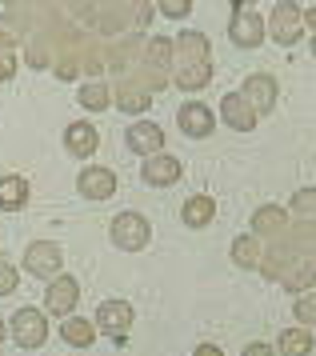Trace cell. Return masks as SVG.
Instances as JSON below:
<instances>
[{
    "label": "cell",
    "instance_id": "14",
    "mask_svg": "<svg viewBox=\"0 0 316 356\" xmlns=\"http://www.w3.org/2000/svg\"><path fill=\"white\" fill-rule=\"evenodd\" d=\"M77 188H80L84 200H109V196L116 193V172L104 168V164H88V168H80Z\"/></svg>",
    "mask_w": 316,
    "mask_h": 356
},
{
    "label": "cell",
    "instance_id": "23",
    "mask_svg": "<svg viewBox=\"0 0 316 356\" xmlns=\"http://www.w3.org/2000/svg\"><path fill=\"white\" fill-rule=\"evenodd\" d=\"M173 60H176V49L168 36H152L148 44H144V65L164 72V76H173Z\"/></svg>",
    "mask_w": 316,
    "mask_h": 356
},
{
    "label": "cell",
    "instance_id": "34",
    "mask_svg": "<svg viewBox=\"0 0 316 356\" xmlns=\"http://www.w3.org/2000/svg\"><path fill=\"white\" fill-rule=\"evenodd\" d=\"M192 356H224V353H221V344L205 340V344H196V353H192Z\"/></svg>",
    "mask_w": 316,
    "mask_h": 356
},
{
    "label": "cell",
    "instance_id": "12",
    "mask_svg": "<svg viewBox=\"0 0 316 356\" xmlns=\"http://www.w3.org/2000/svg\"><path fill=\"white\" fill-rule=\"evenodd\" d=\"M180 172H184V164L176 161L173 152L144 156V164H141V180H144V184H152V188H168V184H176Z\"/></svg>",
    "mask_w": 316,
    "mask_h": 356
},
{
    "label": "cell",
    "instance_id": "18",
    "mask_svg": "<svg viewBox=\"0 0 316 356\" xmlns=\"http://www.w3.org/2000/svg\"><path fill=\"white\" fill-rule=\"evenodd\" d=\"M240 92L253 100V108L260 116H269L272 108H276V81H272L269 72H253V76L244 81V88H240Z\"/></svg>",
    "mask_w": 316,
    "mask_h": 356
},
{
    "label": "cell",
    "instance_id": "28",
    "mask_svg": "<svg viewBox=\"0 0 316 356\" xmlns=\"http://www.w3.org/2000/svg\"><path fill=\"white\" fill-rule=\"evenodd\" d=\"M288 212L292 220H316V188H297L288 200Z\"/></svg>",
    "mask_w": 316,
    "mask_h": 356
},
{
    "label": "cell",
    "instance_id": "9",
    "mask_svg": "<svg viewBox=\"0 0 316 356\" xmlns=\"http://www.w3.org/2000/svg\"><path fill=\"white\" fill-rule=\"evenodd\" d=\"M77 300H80V280L77 276H52L48 280V289H45V308L52 312V316H72V308H77Z\"/></svg>",
    "mask_w": 316,
    "mask_h": 356
},
{
    "label": "cell",
    "instance_id": "15",
    "mask_svg": "<svg viewBox=\"0 0 316 356\" xmlns=\"http://www.w3.org/2000/svg\"><path fill=\"white\" fill-rule=\"evenodd\" d=\"M136 321V312L128 300H104V305L96 308V328H104L109 337H125L128 328Z\"/></svg>",
    "mask_w": 316,
    "mask_h": 356
},
{
    "label": "cell",
    "instance_id": "2",
    "mask_svg": "<svg viewBox=\"0 0 316 356\" xmlns=\"http://www.w3.org/2000/svg\"><path fill=\"white\" fill-rule=\"evenodd\" d=\"M152 20V0H100L96 33L100 36H125L128 24L144 29Z\"/></svg>",
    "mask_w": 316,
    "mask_h": 356
},
{
    "label": "cell",
    "instance_id": "5",
    "mask_svg": "<svg viewBox=\"0 0 316 356\" xmlns=\"http://www.w3.org/2000/svg\"><path fill=\"white\" fill-rule=\"evenodd\" d=\"M272 244H276L292 264H297V260H316V220H288V228Z\"/></svg>",
    "mask_w": 316,
    "mask_h": 356
},
{
    "label": "cell",
    "instance_id": "3",
    "mask_svg": "<svg viewBox=\"0 0 316 356\" xmlns=\"http://www.w3.org/2000/svg\"><path fill=\"white\" fill-rule=\"evenodd\" d=\"M109 236L120 252H141L152 241V225H148V216H141V212H116L112 225H109Z\"/></svg>",
    "mask_w": 316,
    "mask_h": 356
},
{
    "label": "cell",
    "instance_id": "1",
    "mask_svg": "<svg viewBox=\"0 0 316 356\" xmlns=\"http://www.w3.org/2000/svg\"><path fill=\"white\" fill-rule=\"evenodd\" d=\"M176 60H173V84L180 92H200L212 84V49H208V36L196 33V29H184V33L173 40Z\"/></svg>",
    "mask_w": 316,
    "mask_h": 356
},
{
    "label": "cell",
    "instance_id": "17",
    "mask_svg": "<svg viewBox=\"0 0 316 356\" xmlns=\"http://www.w3.org/2000/svg\"><path fill=\"white\" fill-rule=\"evenodd\" d=\"M64 148H68L72 156H80V161H88L96 148H100V132H96L88 120H72V124L64 129Z\"/></svg>",
    "mask_w": 316,
    "mask_h": 356
},
{
    "label": "cell",
    "instance_id": "36",
    "mask_svg": "<svg viewBox=\"0 0 316 356\" xmlns=\"http://www.w3.org/2000/svg\"><path fill=\"white\" fill-rule=\"evenodd\" d=\"M304 29L316 36V8H308V13H304Z\"/></svg>",
    "mask_w": 316,
    "mask_h": 356
},
{
    "label": "cell",
    "instance_id": "26",
    "mask_svg": "<svg viewBox=\"0 0 316 356\" xmlns=\"http://www.w3.org/2000/svg\"><path fill=\"white\" fill-rule=\"evenodd\" d=\"M24 200H29V180L24 177H0V209L16 212V209H24Z\"/></svg>",
    "mask_w": 316,
    "mask_h": 356
},
{
    "label": "cell",
    "instance_id": "33",
    "mask_svg": "<svg viewBox=\"0 0 316 356\" xmlns=\"http://www.w3.org/2000/svg\"><path fill=\"white\" fill-rule=\"evenodd\" d=\"M240 356H276V348H272V344H248Z\"/></svg>",
    "mask_w": 316,
    "mask_h": 356
},
{
    "label": "cell",
    "instance_id": "4",
    "mask_svg": "<svg viewBox=\"0 0 316 356\" xmlns=\"http://www.w3.org/2000/svg\"><path fill=\"white\" fill-rule=\"evenodd\" d=\"M308 33L304 29V8L297 4V0H276V8H272L269 17V36L281 44V49H292L301 36Z\"/></svg>",
    "mask_w": 316,
    "mask_h": 356
},
{
    "label": "cell",
    "instance_id": "24",
    "mask_svg": "<svg viewBox=\"0 0 316 356\" xmlns=\"http://www.w3.org/2000/svg\"><path fill=\"white\" fill-rule=\"evenodd\" d=\"M77 104L80 108H88V113H104L112 104V88L109 84H100V81H84L77 88Z\"/></svg>",
    "mask_w": 316,
    "mask_h": 356
},
{
    "label": "cell",
    "instance_id": "31",
    "mask_svg": "<svg viewBox=\"0 0 316 356\" xmlns=\"http://www.w3.org/2000/svg\"><path fill=\"white\" fill-rule=\"evenodd\" d=\"M16 280H20V276H16V268L8 264V260H0V296H13Z\"/></svg>",
    "mask_w": 316,
    "mask_h": 356
},
{
    "label": "cell",
    "instance_id": "29",
    "mask_svg": "<svg viewBox=\"0 0 316 356\" xmlns=\"http://www.w3.org/2000/svg\"><path fill=\"white\" fill-rule=\"evenodd\" d=\"M292 312H297V321H301L304 328H313V324H316V289H313V292H304V296H297Z\"/></svg>",
    "mask_w": 316,
    "mask_h": 356
},
{
    "label": "cell",
    "instance_id": "16",
    "mask_svg": "<svg viewBox=\"0 0 316 356\" xmlns=\"http://www.w3.org/2000/svg\"><path fill=\"white\" fill-rule=\"evenodd\" d=\"M288 220H292L288 209H281V204H260V209L253 212V232L260 236V241H276V236L288 228Z\"/></svg>",
    "mask_w": 316,
    "mask_h": 356
},
{
    "label": "cell",
    "instance_id": "39",
    "mask_svg": "<svg viewBox=\"0 0 316 356\" xmlns=\"http://www.w3.org/2000/svg\"><path fill=\"white\" fill-rule=\"evenodd\" d=\"M313 52H316V36H313Z\"/></svg>",
    "mask_w": 316,
    "mask_h": 356
},
{
    "label": "cell",
    "instance_id": "38",
    "mask_svg": "<svg viewBox=\"0 0 316 356\" xmlns=\"http://www.w3.org/2000/svg\"><path fill=\"white\" fill-rule=\"evenodd\" d=\"M0 340H4V321H0Z\"/></svg>",
    "mask_w": 316,
    "mask_h": 356
},
{
    "label": "cell",
    "instance_id": "25",
    "mask_svg": "<svg viewBox=\"0 0 316 356\" xmlns=\"http://www.w3.org/2000/svg\"><path fill=\"white\" fill-rule=\"evenodd\" d=\"M313 344H316L313 328H304V324L281 332V356H308V353H313Z\"/></svg>",
    "mask_w": 316,
    "mask_h": 356
},
{
    "label": "cell",
    "instance_id": "22",
    "mask_svg": "<svg viewBox=\"0 0 316 356\" xmlns=\"http://www.w3.org/2000/svg\"><path fill=\"white\" fill-rule=\"evenodd\" d=\"M180 216H184V225L189 228H208L212 220H216V200L212 196H189L184 200V209H180Z\"/></svg>",
    "mask_w": 316,
    "mask_h": 356
},
{
    "label": "cell",
    "instance_id": "13",
    "mask_svg": "<svg viewBox=\"0 0 316 356\" xmlns=\"http://www.w3.org/2000/svg\"><path fill=\"white\" fill-rule=\"evenodd\" d=\"M176 124H180V132H184V136H192V140H205L208 132L216 129V113H212L208 104H200V100H189V104H180Z\"/></svg>",
    "mask_w": 316,
    "mask_h": 356
},
{
    "label": "cell",
    "instance_id": "11",
    "mask_svg": "<svg viewBox=\"0 0 316 356\" xmlns=\"http://www.w3.org/2000/svg\"><path fill=\"white\" fill-rule=\"evenodd\" d=\"M125 145L136 156H157V152H164V129L157 120H132L125 132Z\"/></svg>",
    "mask_w": 316,
    "mask_h": 356
},
{
    "label": "cell",
    "instance_id": "10",
    "mask_svg": "<svg viewBox=\"0 0 316 356\" xmlns=\"http://www.w3.org/2000/svg\"><path fill=\"white\" fill-rule=\"evenodd\" d=\"M216 116H221L232 132H253L256 120H260V113L253 108V100L244 97V92H224L221 97V113Z\"/></svg>",
    "mask_w": 316,
    "mask_h": 356
},
{
    "label": "cell",
    "instance_id": "27",
    "mask_svg": "<svg viewBox=\"0 0 316 356\" xmlns=\"http://www.w3.org/2000/svg\"><path fill=\"white\" fill-rule=\"evenodd\" d=\"M68 17L77 20V24H88L96 29V17H100V0H56Z\"/></svg>",
    "mask_w": 316,
    "mask_h": 356
},
{
    "label": "cell",
    "instance_id": "7",
    "mask_svg": "<svg viewBox=\"0 0 316 356\" xmlns=\"http://www.w3.org/2000/svg\"><path fill=\"white\" fill-rule=\"evenodd\" d=\"M264 36H269V17H260L253 8L232 13V20H228V40H232L237 49H260Z\"/></svg>",
    "mask_w": 316,
    "mask_h": 356
},
{
    "label": "cell",
    "instance_id": "6",
    "mask_svg": "<svg viewBox=\"0 0 316 356\" xmlns=\"http://www.w3.org/2000/svg\"><path fill=\"white\" fill-rule=\"evenodd\" d=\"M8 328H13V340L16 344H20V348H40V344H45L48 340V321H45V312H40V308H16L13 312V324H8Z\"/></svg>",
    "mask_w": 316,
    "mask_h": 356
},
{
    "label": "cell",
    "instance_id": "32",
    "mask_svg": "<svg viewBox=\"0 0 316 356\" xmlns=\"http://www.w3.org/2000/svg\"><path fill=\"white\" fill-rule=\"evenodd\" d=\"M16 68H20V60H16V52H0V84L13 81Z\"/></svg>",
    "mask_w": 316,
    "mask_h": 356
},
{
    "label": "cell",
    "instance_id": "8",
    "mask_svg": "<svg viewBox=\"0 0 316 356\" xmlns=\"http://www.w3.org/2000/svg\"><path fill=\"white\" fill-rule=\"evenodd\" d=\"M61 264H64L61 244H52V241H32L29 248H24V273H29V276L52 280V276H61Z\"/></svg>",
    "mask_w": 316,
    "mask_h": 356
},
{
    "label": "cell",
    "instance_id": "21",
    "mask_svg": "<svg viewBox=\"0 0 316 356\" xmlns=\"http://www.w3.org/2000/svg\"><path fill=\"white\" fill-rule=\"evenodd\" d=\"M61 340L72 348H93L96 344V324L84 316H64L61 321Z\"/></svg>",
    "mask_w": 316,
    "mask_h": 356
},
{
    "label": "cell",
    "instance_id": "35",
    "mask_svg": "<svg viewBox=\"0 0 316 356\" xmlns=\"http://www.w3.org/2000/svg\"><path fill=\"white\" fill-rule=\"evenodd\" d=\"M13 49H16V36L8 33L4 24H0V52H13Z\"/></svg>",
    "mask_w": 316,
    "mask_h": 356
},
{
    "label": "cell",
    "instance_id": "20",
    "mask_svg": "<svg viewBox=\"0 0 316 356\" xmlns=\"http://www.w3.org/2000/svg\"><path fill=\"white\" fill-rule=\"evenodd\" d=\"M260 260H264V241L256 232H244L232 241V264L237 268H260Z\"/></svg>",
    "mask_w": 316,
    "mask_h": 356
},
{
    "label": "cell",
    "instance_id": "30",
    "mask_svg": "<svg viewBox=\"0 0 316 356\" xmlns=\"http://www.w3.org/2000/svg\"><path fill=\"white\" fill-rule=\"evenodd\" d=\"M157 8H160L168 20H184V17L192 13V0H157Z\"/></svg>",
    "mask_w": 316,
    "mask_h": 356
},
{
    "label": "cell",
    "instance_id": "37",
    "mask_svg": "<svg viewBox=\"0 0 316 356\" xmlns=\"http://www.w3.org/2000/svg\"><path fill=\"white\" fill-rule=\"evenodd\" d=\"M228 4H232V8H237V13H244V8H253L256 0H228Z\"/></svg>",
    "mask_w": 316,
    "mask_h": 356
},
{
    "label": "cell",
    "instance_id": "19",
    "mask_svg": "<svg viewBox=\"0 0 316 356\" xmlns=\"http://www.w3.org/2000/svg\"><path fill=\"white\" fill-rule=\"evenodd\" d=\"M281 289L292 292V296H304V292L316 289V260H297L285 276H281Z\"/></svg>",
    "mask_w": 316,
    "mask_h": 356
}]
</instances>
